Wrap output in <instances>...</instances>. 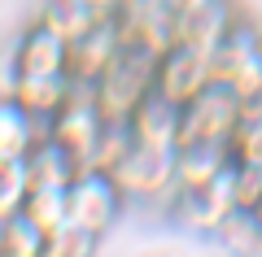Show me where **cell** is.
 Here are the masks:
<instances>
[{
	"label": "cell",
	"mask_w": 262,
	"mask_h": 257,
	"mask_svg": "<svg viewBox=\"0 0 262 257\" xmlns=\"http://www.w3.org/2000/svg\"><path fill=\"white\" fill-rule=\"evenodd\" d=\"M153 74H158V57L140 44H122L114 53V61L105 65V74L92 83L96 109L105 122H127L131 109L153 92Z\"/></svg>",
	"instance_id": "obj_1"
},
{
	"label": "cell",
	"mask_w": 262,
	"mask_h": 257,
	"mask_svg": "<svg viewBox=\"0 0 262 257\" xmlns=\"http://www.w3.org/2000/svg\"><path fill=\"white\" fill-rule=\"evenodd\" d=\"M122 201H175V148L131 144V153L110 170Z\"/></svg>",
	"instance_id": "obj_2"
},
{
	"label": "cell",
	"mask_w": 262,
	"mask_h": 257,
	"mask_svg": "<svg viewBox=\"0 0 262 257\" xmlns=\"http://www.w3.org/2000/svg\"><path fill=\"white\" fill-rule=\"evenodd\" d=\"M101 131H105V118H101V109H96L92 83H70V101H66L61 109L48 118L44 135L53 139V144H61L66 153H70V157H75V161L88 170V161H92V148H96V139H101Z\"/></svg>",
	"instance_id": "obj_3"
},
{
	"label": "cell",
	"mask_w": 262,
	"mask_h": 257,
	"mask_svg": "<svg viewBox=\"0 0 262 257\" xmlns=\"http://www.w3.org/2000/svg\"><path fill=\"white\" fill-rule=\"evenodd\" d=\"M114 22H118L122 44H140L153 57H162L184 39V13L170 0H122L114 9Z\"/></svg>",
	"instance_id": "obj_4"
},
{
	"label": "cell",
	"mask_w": 262,
	"mask_h": 257,
	"mask_svg": "<svg viewBox=\"0 0 262 257\" xmlns=\"http://www.w3.org/2000/svg\"><path fill=\"white\" fill-rule=\"evenodd\" d=\"M241 122V101L227 83H210L184 105L179 144H227Z\"/></svg>",
	"instance_id": "obj_5"
},
{
	"label": "cell",
	"mask_w": 262,
	"mask_h": 257,
	"mask_svg": "<svg viewBox=\"0 0 262 257\" xmlns=\"http://www.w3.org/2000/svg\"><path fill=\"white\" fill-rule=\"evenodd\" d=\"M66 205H70V222L75 227L92 231V236H105L122 209V192L101 170H79V179L66 188Z\"/></svg>",
	"instance_id": "obj_6"
},
{
	"label": "cell",
	"mask_w": 262,
	"mask_h": 257,
	"mask_svg": "<svg viewBox=\"0 0 262 257\" xmlns=\"http://www.w3.org/2000/svg\"><path fill=\"white\" fill-rule=\"evenodd\" d=\"M236 214V192H232V170H223L219 179L201 188H188V192H175V218L184 222L196 236H214V231L227 227V218Z\"/></svg>",
	"instance_id": "obj_7"
},
{
	"label": "cell",
	"mask_w": 262,
	"mask_h": 257,
	"mask_svg": "<svg viewBox=\"0 0 262 257\" xmlns=\"http://www.w3.org/2000/svg\"><path fill=\"white\" fill-rule=\"evenodd\" d=\"M210 83H214V65H210V53H201V48H192V44L179 39L175 48H166V53L158 57L153 87H158L166 101L188 105L201 87H210Z\"/></svg>",
	"instance_id": "obj_8"
},
{
	"label": "cell",
	"mask_w": 262,
	"mask_h": 257,
	"mask_svg": "<svg viewBox=\"0 0 262 257\" xmlns=\"http://www.w3.org/2000/svg\"><path fill=\"white\" fill-rule=\"evenodd\" d=\"M118 48H122L118 22H114V13H101L79 39L66 44V74H70V83H96Z\"/></svg>",
	"instance_id": "obj_9"
},
{
	"label": "cell",
	"mask_w": 262,
	"mask_h": 257,
	"mask_svg": "<svg viewBox=\"0 0 262 257\" xmlns=\"http://www.w3.org/2000/svg\"><path fill=\"white\" fill-rule=\"evenodd\" d=\"M179 122H184V105L166 101V96L153 87L136 109H131L127 127L136 144H149V148H179Z\"/></svg>",
	"instance_id": "obj_10"
},
{
	"label": "cell",
	"mask_w": 262,
	"mask_h": 257,
	"mask_svg": "<svg viewBox=\"0 0 262 257\" xmlns=\"http://www.w3.org/2000/svg\"><path fill=\"white\" fill-rule=\"evenodd\" d=\"M13 65L18 74H66V39L48 31L44 22L22 31L18 48H13Z\"/></svg>",
	"instance_id": "obj_11"
},
{
	"label": "cell",
	"mask_w": 262,
	"mask_h": 257,
	"mask_svg": "<svg viewBox=\"0 0 262 257\" xmlns=\"http://www.w3.org/2000/svg\"><path fill=\"white\" fill-rule=\"evenodd\" d=\"M232 170V148L227 144H179L175 148V192L201 188Z\"/></svg>",
	"instance_id": "obj_12"
},
{
	"label": "cell",
	"mask_w": 262,
	"mask_h": 257,
	"mask_svg": "<svg viewBox=\"0 0 262 257\" xmlns=\"http://www.w3.org/2000/svg\"><path fill=\"white\" fill-rule=\"evenodd\" d=\"M9 96L31 113V118L48 122L66 101H70V74H18Z\"/></svg>",
	"instance_id": "obj_13"
},
{
	"label": "cell",
	"mask_w": 262,
	"mask_h": 257,
	"mask_svg": "<svg viewBox=\"0 0 262 257\" xmlns=\"http://www.w3.org/2000/svg\"><path fill=\"white\" fill-rule=\"evenodd\" d=\"M236 27V9L232 0H206L196 9H184V44L201 48L214 57V48L223 44V35Z\"/></svg>",
	"instance_id": "obj_14"
},
{
	"label": "cell",
	"mask_w": 262,
	"mask_h": 257,
	"mask_svg": "<svg viewBox=\"0 0 262 257\" xmlns=\"http://www.w3.org/2000/svg\"><path fill=\"white\" fill-rule=\"evenodd\" d=\"M44 127L48 122L31 118L13 96H0V161H22L44 139Z\"/></svg>",
	"instance_id": "obj_15"
},
{
	"label": "cell",
	"mask_w": 262,
	"mask_h": 257,
	"mask_svg": "<svg viewBox=\"0 0 262 257\" xmlns=\"http://www.w3.org/2000/svg\"><path fill=\"white\" fill-rule=\"evenodd\" d=\"M253 57H262V35L249 27V22L236 18V27L223 35V44H219L214 57H210V65H214V83H232Z\"/></svg>",
	"instance_id": "obj_16"
},
{
	"label": "cell",
	"mask_w": 262,
	"mask_h": 257,
	"mask_svg": "<svg viewBox=\"0 0 262 257\" xmlns=\"http://www.w3.org/2000/svg\"><path fill=\"white\" fill-rule=\"evenodd\" d=\"M27 170H31V183H44V188H70V183L79 179V170H83V166L66 153L61 144H53V139L44 135V139H39V144L27 153Z\"/></svg>",
	"instance_id": "obj_17"
},
{
	"label": "cell",
	"mask_w": 262,
	"mask_h": 257,
	"mask_svg": "<svg viewBox=\"0 0 262 257\" xmlns=\"http://www.w3.org/2000/svg\"><path fill=\"white\" fill-rule=\"evenodd\" d=\"M96 18H101V13H96L88 0H44V9H39V22H44L48 31H57L66 44L79 39Z\"/></svg>",
	"instance_id": "obj_18"
},
{
	"label": "cell",
	"mask_w": 262,
	"mask_h": 257,
	"mask_svg": "<svg viewBox=\"0 0 262 257\" xmlns=\"http://www.w3.org/2000/svg\"><path fill=\"white\" fill-rule=\"evenodd\" d=\"M22 214H27V218L35 222V227L44 231V236L61 231L66 222H70L66 188H44V183H31V192H27V205H22Z\"/></svg>",
	"instance_id": "obj_19"
},
{
	"label": "cell",
	"mask_w": 262,
	"mask_h": 257,
	"mask_svg": "<svg viewBox=\"0 0 262 257\" xmlns=\"http://www.w3.org/2000/svg\"><path fill=\"white\" fill-rule=\"evenodd\" d=\"M31 192V170H27V157L22 161H0V222H9L22 214Z\"/></svg>",
	"instance_id": "obj_20"
},
{
	"label": "cell",
	"mask_w": 262,
	"mask_h": 257,
	"mask_svg": "<svg viewBox=\"0 0 262 257\" xmlns=\"http://www.w3.org/2000/svg\"><path fill=\"white\" fill-rule=\"evenodd\" d=\"M131 127L127 122H105V131H101V139H96V148H92V161H88V170H101V175H110L114 166L122 161V157L131 153Z\"/></svg>",
	"instance_id": "obj_21"
},
{
	"label": "cell",
	"mask_w": 262,
	"mask_h": 257,
	"mask_svg": "<svg viewBox=\"0 0 262 257\" xmlns=\"http://www.w3.org/2000/svg\"><path fill=\"white\" fill-rule=\"evenodd\" d=\"M44 248H48V236L27 214L5 222V248H0V257H44Z\"/></svg>",
	"instance_id": "obj_22"
},
{
	"label": "cell",
	"mask_w": 262,
	"mask_h": 257,
	"mask_svg": "<svg viewBox=\"0 0 262 257\" xmlns=\"http://www.w3.org/2000/svg\"><path fill=\"white\" fill-rule=\"evenodd\" d=\"M227 148H232V166H262V113H241Z\"/></svg>",
	"instance_id": "obj_23"
},
{
	"label": "cell",
	"mask_w": 262,
	"mask_h": 257,
	"mask_svg": "<svg viewBox=\"0 0 262 257\" xmlns=\"http://www.w3.org/2000/svg\"><path fill=\"white\" fill-rule=\"evenodd\" d=\"M96 240H101V236L75 227V222H66L61 231H53V236H48L44 257H92V253H96Z\"/></svg>",
	"instance_id": "obj_24"
},
{
	"label": "cell",
	"mask_w": 262,
	"mask_h": 257,
	"mask_svg": "<svg viewBox=\"0 0 262 257\" xmlns=\"http://www.w3.org/2000/svg\"><path fill=\"white\" fill-rule=\"evenodd\" d=\"M219 236H223L241 257H262V227H258V218H253V214H232V218H227V227L219 231Z\"/></svg>",
	"instance_id": "obj_25"
},
{
	"label": "cell",
	"mask_w": 262,
	"mask_h": 257,
	"mask_svg": "<svg viewBox=\"0 0 262 257\" xmlns=\"http://www.w3.org/2000/svg\"><path fill=\"white\" fill-rule=\"evenodd\" d=\"M236 214H258L262 205V166H232Z\"/></svg>",
	"instance_id": "obj_26"
},
{
	"label": "cell",
	"mask_w": 262,
	"mask_h": 257,
	"mask_svg": "<svg viewBox=\"0 0 262 257\" xmlns=\"http://www.w3.org/2000/svg\"><path fill=\"white\" fill-rule=\"evenodd\" d=\"M88 5H92L96 13H114V9H118V5H122V0H88Z\"/></svg>",
	"instance_id": "obj_27"
},
{
	"label": "cell",
	"mask_w": 262,
	"mask_h": 257,
	"mask_svg": "<svg viewBox=\"0 0 262 257\" xmlns=\"http://www.w3.org/2000/svg\"><path fill=\"white\" fill-rule=\"evenodd\" d=\"M170 5H175V9L184 13V9H196V5H206V0H170Z\"/></svg>",
	"instance_id": "obj_28"
},
{
	"label": "cell",
	"mask_w": 262,
	"mask_h": 257,
	"mask_svg": "<svg viewBox=\"0 0 262 257\" xmlns=\"http://www.w3.org/2000/svg\"><path fill=\"white\" fill-rule=\"evenodd\" d=\"M0 248H5V222H0Z\"/></svg>",
	"instance_id": "obj_29"
}]
</instances>
